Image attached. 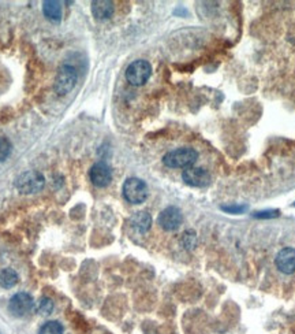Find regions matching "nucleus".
Instances as JSON below:
<instances>
[{"instance_id": "obj_1", "label": "nucleus", "mask_w": 295, "mask_h": 334, "mask_svg": "<svg viewBox=\"0 0 295 334\" xmlns=\"http://www.w3.org/2000/svg\"><path fill=\"white\" fill-rule=\"evenodd\" d=\"M197 159H198V154L196 150L182 147V148H176L164 155L163 163L171 169H187L196 163Z\"/></svg>"}, {"instance_id": "obj_2", "label": "nucleus", "mask_w": 295, "mask_h": 334, "mask_svg": "<svg viewBox=\"0 0 295 334\" xmlns=\"http://www.w3.org/2000/svg\"><path fill=\"white\" fill-rule=\"evenodd\" d=\"M15 186L23 195H32L40 192L45 186V178L40 172L29 170L18 177L15 180Z\"/></svg>"}, {"instance_id": "obj_3", "label": "nucleus", "mask_w": 295, "mask_h": 334, "mask_svg": "<svg viewBox=\"0 0 295 334\" xmlns=\"http://www.w3.org/2000/svg\"><path fill=\"white\" fill-rule=\"evenodd\" d=\"M123 196L131 204H141L148 197V186L140 178H127L123 184Z\"/></svg>"}, {"instance_id": "obj_4", "label": "nucleus", "mask_w": 295, "mask_h": 334, "mask_svg": "<svg viewBox=\"0 0 295 334\" xmlns=\"http://www.w3.org/2000/svg\"><path fill=\"white\" fill-rule=\"evenodd\" d=\"M150 74H152V66L149 62L138 59L128 64V67L126 69V80L131 85L140 86L149 80Z\"/></svg>"}, {"instance_id": "obj_5", "label": "nucleus", "mask_w": 295, "mask_h": 334, "mask_svg": "<svg viewBox=\"0 0 295 334\" xmlns=\"http://www.w3.org/2000/svg\"><path fill=\"white\" fill-rule=\"evenodd\" d=\"M77 71L73 66L70 64H63L59 69L55 78V90L59 96H64L73 90V88L77 84Z\"/></svg>"}, {"instance_id": "obj_6", "label": "nucleus", "mask_w": 295, "mask_h": 334, "mask_svg": "<svg viewBox=\"0 0 295 334\" xmlns=\"http://www.w3.org/2000/svg\"><path fill=\"white\" fill-rule=\"evenodd\" d=\"M35 308L36 305L35 301H33V297L29 293H26V292L15 293L9 301V309L14 317H26L28 314L32 313Z\"/></svg>"}, {"instance_id": "obj_7", "label": "nucleus", "mask_w": 295, "mask_h": 334, "mask_svg": "<svg viewBox=\"0 0 295 334\" xmlns=\"http://www.w3.org/2000/svg\"><path fill=\"white\" fill-rule=\"evenodd\" d=\"M157 222L160 227L166 231H175L176 229H179L182 222H183V215H182L179 208L167 207L160 212Z\"/></svg>"}, {"instance_id": "obj_8", "label": "nucleus", "mask_w": 295, "mask_h": 334, "mask_svg": "<svg viewBox=\"0 0 295 334\" xmlns=\"http://www.w3.org/2000/svg\"><path fill=\"white\" fill-rule=\"evenodd\" d=\"M182 178L187 185L194 188H204L210 184V174L202 167H187L182 173Z\"/></svg>"}, {"instance_id": "obj_9", "label": "nucleus", "mask_w": 295, "mask_h": 334, "mask_svg": "<svg viewBox=\"0 0 295 334\" xmlns=\"http://www.w3.org/2000/svg\"><path fill=\"white\" fill-rule=\"evenodd\" d=\"M90 181L94 186L97 188H105L111 184L112 181V172L111 167L108 166L107 163L98 162L92 166L89 173Z\"/></svg>"}, {"instance_id": "obj_10", "label": "nucleus", "mask_w": 295, "mask_h": 334, "mask_svg": "<svg viewBox=\"0 0 295 334\" xmlns=\"http://www.w3.org/2000/svg\"><path fill=\"white\" fill-rule=\"evenodd\" d=\"M275 265L279 271L284 274H292L295 273V249L294 248H283L276 255Z\"/></svg>"}, {"instance_id": "obj_11", "label": "nucleus", "mask_w": 295, "mask_h": 334, "mask_svg": "<svg viewBox=\"0 0 295 334\" xmlns=\"http://www.w3.org/2000/svg\"><path fill=\"white\" fill-rule=\"evenodd\" d=\"M130 223L134 230L138 233H146L152 226V217L146 211H138L130 218Z\"/></svg>"}, {"instance_id": "obj_12", "label": "nucleus", "mask_w": 295, "mask_h": 334, "mask_svg": "<svg viewBox=\"0 0 295 334\" xmlns=\"http://www.w3.org/2000/svg\"><path fill=\"white\" fill-rule=\"evenodd\" d=\"M92 14L96 19H108L114 14V3L108 0H96L92 3Z\"/></svg>"}, {"instance_id": "obj_13", "label": "nucleus", "mask_w": 295, "mask_h": 334, "mask_svg": "<svg viewBox=\"0 0 295 334\" xmlns=\"http://www.w3.org/2000/svg\"><path fill=\"white\" fill-rule=\"evenodd\" d=\"M43 13L48 21L59 22L62 19V6L56 0H45L43 3Z\"/></svg>"}, {"instance_id": "obj_14", "label": "nucleus", "mask_w": 295, "mask_h": 334, "mask_svg": "<svg viewBox=\"0 0 295 334\" xmlns=\"http://www.w3.org/2000/svg\"><path fill=\"white\" fill-rule=\"evenodd\" d=\"M18 274L17 271L13 269H5L0 271V287L5 289H10L17 285L18 282Z\"/></svg>"}, {"instance_id": "obj_15", "label": "nucleus", "mask_w": 295, "mask_h": 334, "mask_svg": "<svg viewBox=\"0 0 295 334\" xmlns=\"http://www.w3.org/2000/svg\"><path fill=\"white\" fill-rule=\"evenodd\" d=\"M35 309L40 315L48 317V315H51L52 311H53V301H52L51 299H48V297H43V299H40L39 304L36 305Z\"/></svg>"}, {"instance_id": "obj_16", "label": "nucleus", "mask_w": 295, "mask_h": 334, "mask_svg": "<svg viewBox=\"0 0 295 334\" xmlns=\"http://www.w3.org/2000/svg\"><path fill=\"white\" fill-rule=\"evenodd\" d=\"M40 334H63V326L58 321H49L41 326Z\"/></svg>"}, {"instance_id": "obj_17", "label": "nucleus", "mask_w": 295, "mask_h": 334, "mask_svg": "<svg viewBox=\"0 0 295 334\" xmlns=\"http://www.w3.org/2000/svg\"><path fill=\"white\" fill-rule=\"evenodd\" d=\"M180 243L183 245V248L186 249H194L197 245V234L194 230L184 231L180 238Z\"/></svg>"}, {"instance_id": "obj_18", "label": "nucleus", "mask_w": 295, "mask_h": 334, "mask_svg": "<svg viewBox=\"0 0 295 334\" xmlns=\"http://www.w3.org/2000/svg\"><path fill=\"white\" fill-rule=\"evenodd\" d=\"M11 148H13V146H11L9 138L0 137V162H5L6 159L9 158L11 154Z\"/></svg>"}, {"instance_id": "obj_19", "label": "nucleus", "mask_w": 295, "mask_h": 334, "mask_svg": "<svg viewBox=\"0 0 295 334\" xmlns=\"http://www.w3.org/2000/svg\"><path fill=\"white\" fill-rule=\"evenodd\" d=\"M222 210L227 211V212H231V214H240V212H244V211L248 210V207L246 206H232V207H222Z\"/></svg>"}, {"instance_id": "obj_20", "label": "nucleus", "mask_w": 295, "mask_h": 334, "mask_svg": "<svg viewBox=\"0 0 295 334\" xmlns=\"http://www.w3.org/2000/svg\"><path fill=\"white\" fill-rule=\"evenodd\" d=\"M279 211H261V212H256L254 217L256 218H274V217H278Z\"/></svg>"}]
</instances>
